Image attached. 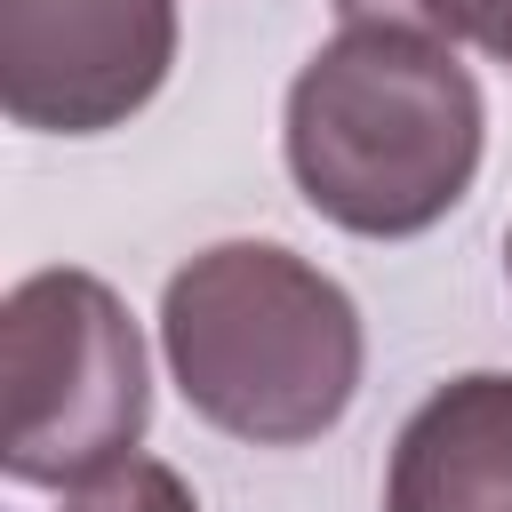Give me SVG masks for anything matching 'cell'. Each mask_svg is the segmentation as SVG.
Masks as SVG:
<instances>
[{"instance_id":"cell-1","label":"cell","mask_w":512,"mask_h":512,"mask_svg":"<svg viewBox=\"0 0 512 512\" xmlns=\"http://www.w3.org/2000/svg\"><path fill=\"white\" fill-rule=\"evenodd\" d=\"M280 144L312 216L360 240H416L472 192L488 104L448 40L344 24L288 80Z\"/></svg>"},{"instance_id":"cell-2","label":"cell","mask_w":512,"mask_h":512,"mask_svg":"<svg viewBox=\"0 0 512 512\" xmlns=\"http://www.w3.org/2000/svg\"><path fill=\"white\" fill-rule=\"evenodd\" d=\"M160 352L192 416L248 448H304L360 400V304L280 240H216L160 288Z\"/></svg>"},{"instance_id":"cell-3","label":"cell","mask_w":512,"mask_h":512,"mask_svg":"<svg viewBox=\"0 0 512 512\" xmlns=\"http://www.w3.org/2000/svg\"><path fill=\"white\" fill-rule=\"evenodd\" d=\"M8 440L0 464L24 488H80L144 448L152 368L128 304L96 272H32L0 304Z\"/></svg>"},{"instance_id":"cell-4","label":"cell","mask_w":512,"mask_h":512,"mask_svg":"<svg viewBox=\"0 0 512 512\" xmlns=\"http://www.w3.org/2000/svg\"><path fill=\"white\" fill-rule=\"evenodd\" d=\"M176 64V0H0V104L40 136L136 120Z\"/></svg>"},{"instance_id":"cell-5","label":"cell","mask_w":512,"mask_h":512,"mask_svg":"<svg viewBox=\"0 0 512 512\" xmlns=\"http://www.w3.org/2000/svg\"><path fill=\"white\" fill-rule=\"evenodd\" d=\"M384 512H512V376L472 368L416 400L384 464Z\"/></svg>"},{"instance_id":"cell-6","label":"cell","mask_w":512,"mask_h":512,"mask_svg":"<svg viewBox=\"0 0 512 512\" xmlns=\"http://www.w3.org/2000/svg\"><path fill=\"white\" fill-rule=\"evenodd\" d=\"M344 24H408L448 48H480L512 64V0H328Z\"/></svg>"},{"instance_id":"cell-7","label":"cell","mask_w":512,"mask_h":512,"mask_svg":"<svg viewBox=\"0 0 512 512\" xmlns=\"http://www.w3.org/2000/svg\"><path fill=\"white\" fill-rule=\"evenodd\" d=\"M64 512H200V504H192V488H184L176 464L128 456V464H112V472L64 488Z\"/></svg>"},{"instance_id":"cell-8","label":"cell","mask_w":512,"mask_h":512,"mask_svg":"<svg viewBox=\"0 0 512 512\" xmlns=\"http://www.w3.org/2000/svg\"><path fill=\"white\" fill-rule=\"evenodd\" d=\"M504 272H512V232H504Z\"/></svg>"}]
</instances>
